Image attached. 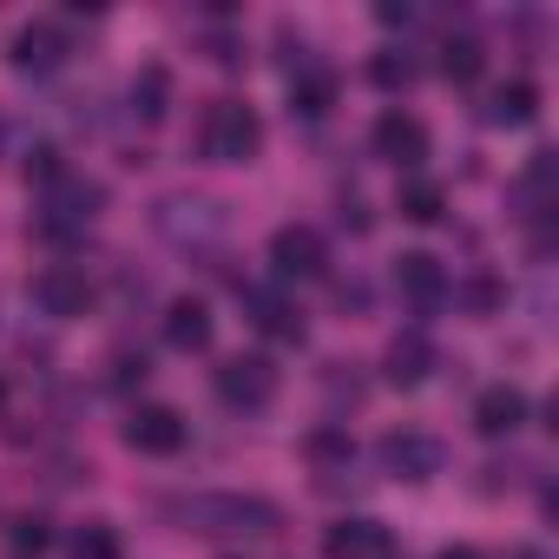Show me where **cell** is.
Returning a JSON list of instances; mask_svg holds the SVG:
<instances>
[{
    "label": "cell",
    "instance_id": "obj_9",
    "mask_svg": "<svg viewBox=\"0 0 559 559\" xmlns=\"http://www.w3.org/2000/svg\"><path fill=\"white\" fill-rule=\"evenodd\" d=\"M243 297V317L263 330V336H276V343H304V310L284 297V290H263V284H243L237 290Z\"/></svg>",
    "mask_w": 559,
    "mask_h": 559
},
{
    "label": "cell",
    "instance_id": "obj_21",
    "mask_svg": "<svg viewBox=\"0 0 559 559\" xmlns=\"http://www.w3.org/2000/svg\"><path fill=\"white\" fill-rule=\"evenodd\" d=\"M441 211H448V191L441 185H428V178H408L402 185V217L408 224H441Z\"/></svg>",
    "mask_w": 559,
    "mask_h": 559
},
{
    "label": "cell",
    "instance_id": "obj_2",
    "mask_svg": "<svg viewBox=\"0 0 559 559\" xmlns=\"http://www.w3.org/2000/svg\"><path fill=\"white\" fill-rule=\"evenodd\" d=\"M257 145H263V126H257V112H250L243 99H211V106H204V119H198V152H204L211 165H243V158H257Z\"/></svg>",
    "mask_w": 559,
    "mask_h": 559
},
{
    "label": "cell",
    "instance_id": "obj_14",
    "mask_svg": "<svg viewBox=\"0 0 559 559\" xmlns=\"http://www.w3.org/2000/svg\"><path fill=\"white\" fill-rule=\"evenodd\" d=\"M520 421H526V395H520L513 382H493V389H480V395H474V428H480L487 441L513 435Z\"/></svg>",
    "mask_w": 559,
    "mask_h": 559
},
{
    "label": "cell",
    "instance_id": "obj_12",
    "mask_svg": "<svg viewBox=\"0 0 559 559\" xmlns=\"http://www.w3.org/2000/svg\"><path fill=\"white\" fill-rule=\"evenodd\" d=\"M395 290H402L415 310H435V304L448 297V270H441L428 250H408V257H395Z\"/></svg>",
    "mask_w": 559,
    "mask_h": 559
},
{
    "label": "cell",
    "instance_id": "obj_28",
    "mask_svg": "<svg viewBox=\"0 0 559 559\" xmlns=\"http://www.w3.org/2000/svg\"><path fill=\"white\" fill-rule=\"evenodd\" d=\"M112 382H119V389L145 382V356H132V349H126V356H112Z\"/></svg>",
    "mask_w": 559,
    "mask_h": 559
},
{
    "label": "cell",
    "instance_id": "obj_31",
    "mask_svg": "<svg viewBox=\"0 0 559 559\" xmlns=\"http://www.w3.org/2000/svg\"><path fill=\"white\" fill-rule=\"evenodd\" d=\"M441 559H480V552H474V546H448Z\"/></svg>",
    "mask_w": 559,
    "mask_h": 559
},
{
    "label": "cell",
    "instance_id": "obj_18",
    "mask_svg": "<svg viewBox=\"0 0 559 559\" xmlns=\"http://www.w3.org/2000/svg\"><path fill=\"white\" fill-rule=\"evenodd\" d=\"M165 343H171V349H185V356L211 349V310H204L198 297H178V304L165 310Z\"/></svg>",
    "mask_w": 559,
    "mask_h": 559
},
{
    "label": "cell",
    "instance_id": "obj_24",
    "mask_svg": "<svg viewBox=\"0 0 559 559\" xmlns=\"http://www.w3.org/2000/svg\"><path fill=\"white\" fill-rule=\"evenodd\" d=\"M552 171H559V165H552V152H533V165H526V178H520V198H526L533 211H546V204H552Z\"/></svg>",
    "mask_w": 559,
    "mask_h": 559
},
{
    "label": "cell",
    "instance_id": "obj_19",
    "mask_svg": "<svg viewBox=\"0 0 559 559\" xmlns=\"http://www.w3.org/2000/svg\"><path fill=\"white\" fill-rule=\"evenodd\" d=\"M480 67H487V47H480L474 34H461V40H448V47H441V73H448L454 86H474V80H480Z\"/></svg>",
    "mask_w": 559,
    "mask_h": 559
},
{
    "label": "cell",
    "instance_id": "obj_22",
    "mask_svg": "<svg viewBox=\"0 0 559 559\" xmlns=\"http://www.w3.org/2000/svg\"><path fill=\"white\" fill-rule=\"evenodd\" d=\"M47 546H53V526H47L40 513H21V520L8 526V552H14V559H47Z\"/></svg>",
    "mask_w": 559,
    "mask_h": 559
},
{
    "label": "cell",
    "instance_id": "obj_3",
    "mask_svg": "<svg viewBox=\"0 0 559 559\" xmlns=\"http://www.w3.org/2000/svg\"><path fill=\"white\" fill-rule=\"evenodd\" d=\"M27 297H34V310L53 317V323H73V317L93 310V284H86V270H73V263H47L34 284H27Z\"/></svg>",
    "mask_w": 559,
    "mask_h": 559
},
{
    "label": "cell",
    "instance_id": "obj_17",
    "mask_svg": "<svg viewBox=\"0 0 559 559\" xmlns=\"http://www.w3.org/2000/svg\"><path fill=\"white\" fill-rule=\"evenodd\" d=\"M533 112H539V93L526 80H507L480 99V126H533Z\"/></svg>",
    "mask_w": 559,
    "mask_h": 559
},
{
    "label": "cell",
    "instance_id": "obj_11",
    "mask_svg": "<svg viewBox=\"0 0 559 559\" xmlns=\"http://www.w3.org/2000/svg\"><path fill=\"white\" fill-rule=\"evenodd\" d=\"M376 152H382L389 165H421V158H428V126H421L415 112L389 106V112L376 119Z\"/></svg>",
    "mask_w": 559,
    "mask_h": 559
},
{
    "label": "cell",
    "instance_id": "obj_10",
    "mask_svg": "<svg viewBox=\"0 0 559 559\" xmlns=\"http://www.w3.org/2000/svg\"><path fill=\"white\" fill-rule=\"evenodd\" d=\"M126 448H139V454H178V448H185V415L165 408V402L132 408V421H126Z\"/></svg>",
    "mask_w": 559,
    "mask_h": 559
},
{
    "label": "cell",
    "instance_id": "obj_23",
    "mask_svg": "<svg viewBox=\"0 0 559 559\" xmlns=\"http://www.w3.org/2000/svg\"><path fill=\"white\" fill-rule=\"evenodd\" d=\"M415 73H421V67H415L402 47H395V53H376V67H369V80H376L382 93H408V86H415Z\"/></svg>",
    "mask_w": 559,
    "mask_h": 559
},
{
    "label": "cell",
    "instance_id": "obj_13",
    "mask_svg": "<svg viewBox=\"0 0 559 559\" xmlns=\"http://www.w3.org/2000/svg\"><path fill=\"white\" fill-rule=\"evenodd\" d=\"M428 369H435V343H428V330H402V336L389 343V356H382V376H389L395 389H421Z\"/></svg>",
    "mask_w": 559,
    "mask_h": 559
},
{
    "label": "cell",
    "instance_id": "obj_29",
    "mask_svg": "<svg viewBox=\"0 0 559 559\" xmlns=\"http://www.w3.org/2000/svg\"><path fill=\"white\" fill-rule=\"evenodd\" d=\"M376 21H382V27H415L421 14L408 8V0H382V8H376Z\"/></svg>",
    "mask_w": 559,
    "mask_h": 559
},
{
    "label": "cell",
    "instance_id": "obj_27",
    "mask_svg": "<svg viewBox=\"0 0 559 559\" xmlns=\"http://www.w3.org/2000/svg\"><path fill=\"white\" fill-rule=\"evenodd\" d=\"M310 454H317L323 467H349V461H356L349 435H336V428H317V435H310Z\"/></svg>",
    "mask_w": 559,
    "mask_h": 559
},
{
    "label": "cell",
    "instance_id": "obj_25",
    "mask_svg": "<svg viewBox=\"0 0 559 559\" xmlns=\"http://www.w3.org/2000/svg\"><path fill=\"white\" fill-rule=\"evenodd\" d=\"M21 171H27V185H40V191H53V185H60V178H67V158H60V152H53V145H34V152H27V165H21Z\"/></svg>",
    "mask_w": 559,
    "mask_h": 559
},
{
    "label": "cell",
    "instance_id": "obj_6",
    "mask_svg": "<svg viewBox=\"0 0 559 559\" xmlns=\"http://www.w3.org/2000/svg\"><path fill=\"white\" fill-rule=\"evenodd\" d=\"M270 263L284 284H304V276H323L330 270V237L317 224H284L270 237Z\"/></svg>",
    "mask_w": 559,
    "mask_h": 559
},
{
    "label": "cell",
    "instance_id": "obj_26",
    "mask_svg": "<svg viewBox=\"0 0 559 559\" xmlns=\"http://www.w3.org/2000/svg\"><path fill=\"white\" fill-rule=\"evenodd\" d=\"M73 559H119V533L99 526V520L80 526V533H73Z\"/></svg>",
    "mask_w": 559,
    "mask_h": 559
},
{
    "label": "cell",
    "instance_id": "obj_5",
    "mask_svg": "<svg viewBox=\"0 0 559 559\" xmlns=\"http://www.w3.org/2000/svg\"><path fill=\"white\" fill-rule=\"evenodd\" d=\"M224 204H211V198H165L158 204V230L171 237V243H185V250H211L217 237H224Z\"/></svg>",
    "mask_w": 559,
    "mask_h": 559
},
{
    "label": "cell",
    "instance_id": "obj_16",
    "mask_svg": "<svg viewBox=\"0 0 559 559\" xmlns=\"http://www.w3.org/2000/svg\"><path fill=\"white\" fill-rule=\"evenodd\" d=\"M60 60H67V34H60L53 21L21 27V40H14V67H21V73H53Z\"/></svg>",
    "mask_w": 559,
    "mask_h": 559
},
{
    "label": "cell",
    "instance_id": "obj_30",
    "mask_svg": "<svg viewBox=\"0 0 559 559\" xmlns=\"http://www.w3.org/2000/svg\"><path fill=\"white\" fill-rule=\"evenodd\" d=\"M461 297H467L474 310H500V284H487V276H474V284H467Z\"/></svg>",
    "mask_w": 559,
    "mask_h": 559
},
{
    "label": "cell",
    "instance_id": "obj_7",
    "mask_svg": "<svg viewBox=\"0 0 559 559\" xmlns=\"http://www.w3.org/2000/svg\"><path fill=\"white\" fill-rule=\"evenodd\" d=\"M382 467L395 474V480H435L441 474V461H448V448L435 441V435H421V428H395V435H382Z\"/></svg>",
    "mask_w": 559,
    "mask_h": 559
},
{
    "label": "cell",
    "instance_id": "obj_4",
    "mask_svg": "<svg viewBox=\"0 0 559 559\" xmlns=\"http://www.w3.org/2000/svg\"><path fill=\"white\" fill-rule=\"evenodd\" d=\"M284 67H290V112L323 119V112L336 106V73H330L304 40H284Z\"/></svg>",
    "mask_w": 559,
    "mask_h": 559
},
{
    "label": "cell",
    "instance_id": "obj_20",
    "mask_svg": "<svg viewBox=\"0 0 559 559\" xmlns=\"http://www.w3.org/2000/svg\"><path fill=\"white\" fill-rule=\"evenodd\" d=\"M165 106H171V73H165V67H145V73L132 80V112L152 126V119H165Z\"/></svg>",
    "mask_w": 559,
    "mask_h": 559
},
{
    "label": "cell",
    "instance_id": "obj_1",
    "mask_svg": "<svg viewBox=\"0 0 559 559\" xmlns=\"http://www.w3.org/2000/svg\"><path fill=\"white\" fill-rule=\"evenodd\" d=\"M165 520L204 539H270L284 526V513L257 493H185V500H165Z\"/></svg>",
    "mask_w": 559,
    "mask_h": 559
},
{
    "label": "cell",
    "instance_id": "obj_8",
    "mask_svg": "<svg viewBox=\"0 0 559 559\" xmlns=\"http://www.w3.org/2000/svg\"><path fill=\"white\" fill-rule=\"evenodd\" d=\"M217 395H224L230 408H263V402L276 395L270 356H230V362H217Z\"/></svg>",
    "mask_w": 559,
    "mask_h": 559
},
{
    "label": "cell",
    "instance_id": "obj_15",
    "mask_svg": "<svg viewBox=\"0 0 559 559\" xmlns=\"http://www.w3.org/2000/svg\"><path fill=\"white\" fill-rule=\"evenodd\" d=\"M330 559H389V526L382 520H336L323 533Z\"/></svg>",
    "mask_w": 559,
    "mask_h": 559
}]
</instances>
